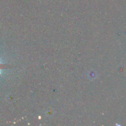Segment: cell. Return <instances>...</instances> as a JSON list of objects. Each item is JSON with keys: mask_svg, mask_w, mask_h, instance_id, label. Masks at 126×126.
I'll use <instances>...</instances> for the list:
<instances>
[{"mask_svg": "<svg viewBox=\"0 0 126 126\" xmlns=\"http://www.w3.org/2000/svg\"><path fill=\"white\" fill-rule=\"evenodd\" d=\"M3 69V64L1 63V62L0 61V75L1 74V71Z\"/></svg>", "mask_w": 126, "mask_h": 126, "instance_id": "6da1fadb", "label": "cell"}]
</instances>
